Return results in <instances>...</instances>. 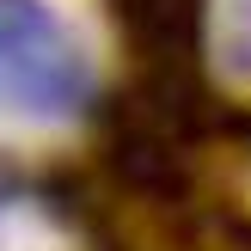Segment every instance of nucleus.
<instances>
[{
  "label": "nucleus",
  "instance_id": "obj_1",
  "mask_svg": "<svg viewBox=\"0 0 251 251\" xmlns=\"http://www.w3.org/2000/svg\"><path fill=\"white\" fill-rule=\"evenodd\" d=\"M92 92L86 55L49 0H0V104L25 117H74Z\"/></svg>",
  "mask_w": 251,
  "mask_h": 251
}]
</instances>
